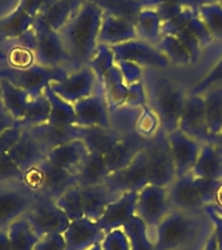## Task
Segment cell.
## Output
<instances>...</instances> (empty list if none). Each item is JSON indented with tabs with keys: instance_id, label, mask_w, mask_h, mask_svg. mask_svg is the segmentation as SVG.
Segmentation results:
<instances>
[{
	"instance_id": "6da1fadb",
	"label": "cell",
	"mask_w": 222,
	"mask_h": 250,
	"mask_svg": "<svg viewBox=\"0 0 222 250\" xmlns=\"http://www.w3.org/2000/svg\"><path fill=\"white\" fill-rule=\"evenodd\" d=\"M104 11L97 4L86 0L68 22L58 30L61 42L70 59L72 72L86 66L95 54Z\"/></svg>"
},
{
	"instance_id": "7a4b0ae2",
	"label": "cell",
	"mask_w": 222,
	"mask_h": 250,
	"mask_svg": "<svg viewBox=\"0 0 222 250\" xmlns=\"http://www.w3.org/2000/svg\"><path fill=\"white\" fill-rule=\"evenodd\" d=\"M157 70L152 68L144 69L143 81L147 89L148 104L157 113L161 128L170 133L178 129L187 94L181 86Z\"/></svg>"
},
{
	"instance_id": "3957f363",
	"label": "cell",
	"mask_w": 222,
	"mask_h": 250,
	"mask_svg": "<svg viewBox=\"0 0 222 250\" xmlns=\"http://www.w3.org/2000/svg\"><path fill=\"white\" fill-rule=\"evenodd\" d=\"M221 187L222 181L198 179L191 173L177 177L167 188L171 210L186 211L191 214L203 212L204 207L216 203Z\"/></svg>"
},
{
	"instance_id": "277c9868",
	"label": "cell",
	"mask_w": 222,
	"mask_h": 250,
	"mask_svg": "<svg viewBox=\"0 0 222 250\" xmlns=\"http://www.w3.org/2000/svg\"><path fill=\"white\" fill-rule=\"evenodd\" d=\"M198 214L170 210L153 230L155 250H177L196 238L200 230Z\"/></svg>"
},
{
	"instance_id": "5b68a950",
	"label": "cell",
	"mask_w": 222,
	"mask_h": 250,
	"mask_svg": "<svg viewBox=\"0 0 222 250\" xmlns=\"http://www.w3.org/2000/svg\"><path fill=\"white\" fill-rule=\"evenodd\" d=\"M68 76L69 70L65 66H44L37 62L25 68H0V78L25 90L30 99L40 97L47 86L54 82L64 81Z\"/></svg>"
},
{
	"instance_id": "8992f818",
	"label": "cell",
	"mask_w": 222,
	"mask_h": 250,
	"mask_svg": "<svg viewBox=\"0 0 222 250\" xmlns=\"http://www.w3.org/2000/svg\"><path fill=\"white\" fill-rule=\"evenodd\" d=\"M144 151L147 155L148 184L165 188L170 187L177 176L171 159L167 133L163 128L160 129L155 136L148 138Z\"/></svg>"
},
{
	"instance_id": "52a82bcc",
	"label": "cell",
	"mask_w": 222,
	"mask_h": 250,
	"mask_svg": "<svg viewBox=\"0 0 222 250\" xmlns=\"http://www.w3.org/2000/svg\"><path fill=\"white\" fill-rule=\"evenodd\" d=\"M23 216L39 237L50 233H64L70 224L68 216L57 206L56 199L43 193H35L33 202Z\"/></svg>"
},
{
	"instance_id": "ba28073f",
	"label": "cell",
	"mask_w": 222,
	"mask_h": 250,
	"mask_svg": "<svg viewBox=\"0 0 222 250\" xmlns=\"http://www.w3.org/2000/svg\"><path fill=\"white\" fill-rule=\"evenodd\" d=\"M25 184L34 193H43L54 199L78 185L75 173L56 167L47 160L25 173Z\"/></svg>"
},
{
	"instance_id": "9c48e42d",
	"label": "cell",
	"mask_w": 222,
	"mask_h": 250,
	"mask_svg": "<svg viewBox=\"0 0 222 250\" xmlns=\"http://www.w3.org/2000/svg\"><path fill=\"white\" fill-rule=\"evenodd\" d=\"M170 210L167 188L147 184L138 191L135 215L143 220L151 233Z\"/></svg>"
},
{
	"instance_id": "30bf717a",
	"label": "cell",
	"mask_w": 222,
	"mask_h": 250,
	"mask_svg": "<svg viewBox=\"0 0 222 250\" xmlns=\"http://www.w3.org/2000/svg\"><path fill=\"white\" fill-rule=\"evenodd\" d=\"M33 27L37 34L35 62L44 66H64V64L70 65V59L66 54L58 31L48 26L38 16L35 17Z\"/></svg>"
},
{
	"instance_id": "8fae6325",
	"label": "cell",
	"mask_w": 222,
	"mask_h": 250,
	"mask_svg": "<svg viewBox=\"0 0 222 250\" xmlns=\"http://www.w3.org/2000/svg\"><path fill=\"white\" fill-rule=\"evenodd\" d=\"M35 193L25 183H0V228L25 215Z\"/></svg>"
},
{
	"instance_id": "7c38bea8",
	"label": "cell",
	"mask_w": 222,
	"mask_h": 250,
	"mask_svg": "<svg viewBox=\"0 0 222 250\" xmlns=\"http://www.w3.org/2000/svg\"><path fill=\"white\" fill-rule=\"evenodd\" d=\"M114 55L116 62H131L138 65L152 69H166L170 65V62L164 56L156 46H152L149 43L140 41V39H132L129 42L120 43L116 46L111 47Z\"/></svg>"
},
{
	"instance_id": "4fadbf2b",
	"label": "cell",
	"mask_w": 222,
	"mask_h": 250,
	"mask_svg": "<svg viewBox=\"0 0 222 250\" xmlns=\"http://www.w3.org/2000/svg\"><path fill=\"white\" fill-rule=\"evenodd\" d=\"M104 184L116 197L129 191H139L142 188L146 187L148 184V172L147 155L144 148L128 167L111 173Z\"/></svg>"
},
{
	"instance_id": "5bb4252c",
	"label": "cell",
	"mask_w": 222,
	"mask_h": 250,
	"mask_svg": "<svg viewBox=\"0 0 222 250\" xmlns=\"http://www.w3.org/2000/svg\"><path fill=\"white\" fill-rule=\"evenodd\" d=\"M178 129L199 142H210L205 113V101L203 94H187Z\"/></svg>"
},
{
	"instance_id": "9a60e30c",
	"label": "cell",
	"mask_w": 222,
	"mask_h": 250,
	"mask_svg": "<svg viewBox=\"0 0 222 250\" xmlns=\"http://www.w3.org/2000/svg\"><path fill=\"white\" fill-rule=\"evenodd\" d=\"M99 81L96 74L93 73L90 66L86 65L74 72H70L64 81L51 83V89L64 101L74 104L78 101L92 95Z\"/></svg>"
},
{
	"instance_id": "2e32d148",
	"label": "cell",
	"mask_w": 222,
	"mask_h": 250,
	"mask_svg": "<svg viewBox=\"0 0 222 250\" xmlns=\"http://www.w3.org/2000/svg\"><path fill=\"white\" fill-rule=\"evenodd\" d=\"M73 105L75 111V126L112 128L108 102L100 82L92 95L78 101Z\"/></svg>"
},
{
	"instance_id": "e0dca14e",
	"label": "cell",
	"mask_w": 222,
	"mask_h": 250,
	"mask_svg": "<svg viewBox=\"0 0 222 250\" xmlns=\"http://www.w3.org/2000/svg\"><path fill=\"white\" fill-rule=\"evenodd\" d=\"M167 140L170 146L171 159L174 163L175 176L182 177L191 173L198 160L202 142L187 136L186 133L181 132L179 129L167 133Z\"/></svg>"
},
{
	"instance_id": "ac0fdd59",
	"label": "cell",
	"mask_w": 222,
	"mask_h": 250,
	"mask_svg": "<svg viewBox=\"0 0 222 250\" xmlns=\"http://www.w3.org/2000/svg\"><path fill=\"white\" fill-rule=\"evenodd\" d=\"M147 141V138L139 136L136 132H130L121 137V140L104 155L109 175L128 167L135 159V156L146 147Z\"/></svg>"
},
{
	"instance_id": "d6986e66",
	"label": "cell",
	"mask_w": 222,
	"mask_h": 250,
	"mask_svg": "<svg viewBox=\"0 0 222 250\" xmlns=\"http://www.w3.org/2000/svg\"><path fill=\"white\" fill-rule=\"evenodd\" d=\"M136 198L138 191H129L118 195L114 201L109 203L104 214L96 222L99 228L104 230L105 233L117 228H124L135 215Z\"/></svg>"
},
{
	"instance_id": "ffe728a7",
	"label": "cell",
	"mask_w": 222,
	"mask_h": 250,
	"mask_svg": "<svg viewBox=\"0 0 222 250\" xmlns=\"http://www.w3.org/2000/svg\"><path fill=\"white\" fill-rule=\"evenodd\" d=\"M104 234L105 232L99 228L96 222L87 218L72 220L62 233L65 240V250H87L91 246L100 244Z\"/></svg>"
},
{
	"instance_id": "44dd1931",
	"label": "cell",
	"mask_w": 222,
	"mask_h": 250,
	"mask_svg": "<svg viewBox=\"0 0 222 250\" xmlns=\"http://www.w3.org/2000/svg\"><path fill=\"white\" fill-rule=\"evenodd\" d=\"M136 38L138 35H136L134 22L120 16L104 12L100 31H99V38H97L99 44L112 47Z\"/></svg>"
},
{
	"instance_id": "7402d4cb",
	"label": "cell",
	"mask_w": 222,
	"mask_h": 250,
	"mask_svg": "<svg viewBox=\"0 0 222 250\" xmlns=\"http://www.w3.org/2000/svg\"><path fill=\"white\" fill-rule=\"evenodd\" d=\"M9 156L25 173L46 160L47 152L29 129H23L21 138L8 151Z\"/></svg>"
},
{
	"instance_id": "603a6c76",
	"label": "cell",
	"mask_w": 222,
	"mask_h": 250,
	"mask_svg": "<svg viewBox=\"0 0 222 250\" xmlns=\"http://www.w3.org/2000/svg\"><path fill=\"white\" fill-rule=\"evenodd\" d=\"M87 154L89 150L86 145L78 138L50 150L47 152L46 160L56 167L75 173Z\"/></svg>"
},
{
	"instance_id": "cb8c5ba5",
	"label": "cell",
	"mask_w": 222,
	"mask_h": 250,
	"mask_svg": "<svg viewBox=\"0 0 222 250\" xmlns=\"http://www.w3.org/2000/svg\"><path fill=\"white\" fill-rule=\"evenodd\" d=\"M78 129H79V140L83 141L89 152L103 156L124 136L113 128L78 126Z\"/></svg>"
},
{
	"instance_id": "d4e9b609",
	"label": "cell",
	"mask_w": 222,
	"mask_h": 250,
	"mask_svg": "<svg viewBox=\"0 0 222 250\" xmlns=\"http://www.w3.org/2000/svg\"><path fill=\"white\" fill-rule=\"evenodd\" d=\"M27 129L38 140L39 144L42 145V147L46 150V152L57 147V146H61L66 142L79 138V129L75 125L55 126V125H50L46 123V124L37 125V126Z\"/></svg>"
},
{
	"instance_id": "484cf974",
	"label": "cell",
	"mask_w": 222,
	"mask_h": 250,
	"mask_svg": "<svg viewBox=\"0 0 222 250\" xmlns=\"http://www.w3.org/2000/svg\"><path fill=\"white\" fill-rule=\"evenodd\" d=\"M82 193V206H83V215L85 218L97 222L104 214L105 208L109 203L117 198L113 195L105 184L92 185V187L81 188Z\"/></svg>"
},
{
	"instance_id": "4316f807",
	"label": "cell",
	"mask_w": 222,
	"mask_h": 250,
	"mask_svg": "<svg viewBox=\"0 0 222 250\" xmlns=\"http://www.w3.org/2000/svg\"><path fill=\"white\" fill-rule=\"evenodd\" d=\"M191 175L198 179L222 181V152L210 142L202 144L198 160Z\"/></svg>"
},
{
	"instance_id": "83f0119b",
	"label": "cell",
	"mask_w": 222,
	"mask_h": 250,
	"mask_svg": "<svg viewBox=\"0 0 222 250\" xmlns=\"http://www.w3.org/2000/svg\"><path fill=\"white\" fill-rule=\"evenodd\" d=\"M134 25L138 39L152 46H157L163 38V20L153 5H146L142 8L136 15Z\"/></svg>"
},
{
	"instance_id": "f1b7e54d",
	"label": "cell",
	"mask_w": 222,
	"mask_h": 250,
	"mask_svg": "<svg viewBox=\"0 0 222 250\" xmlns=\"http://www.w3.org/2000/svg\"><path fill=\"white\" fill-rule=\"evenodd\" d=\"M75 175H77L78 187L81 188L104 184L109 176L104 156L89 152L85 159L82 160Z\"/></svg>"
},
{
	"instance_id": "f546056e",
	"label": "cell",
	"mask_w": 222,
	"mask_h": 250,
	"mask_svg": "<svg viewBox=\"0 0 222 250\" xmlns=\"http://www.w3.org/2000/svg\"><path fill=\"white\" fill-rule=\"evenodd\" d=\"M34 21L35 17L17 5L15 11L0 19V39H18L33 29Z\"/></svg>"
},
{
	"instance_id": "4dcf8cb0",
	"label": "cell",
	"mask_w": 222,
	"mask_h": 250,
	"mask_svg": "<svg viewBox=\"0 0 222 250\" xmlns=\"http://www.w3.org/2000/svg\"><path fill=\"white\" fill-rule=\"evenodd\" d=\"M44 95L51 104L50 116L47 124L55 126H72L75 125V111L74 105L60 98L48 85L44 89Z\"/></svg>"
},
{
	"instance_id": "1f68e13d",
	"label": "cell",
	"mask_w": 222,
	"mask_h": 250,
	"mask_svg": "<svg viewBox=\"0 0 222 250\" xmlns=\"http://www.w3.org/2000/svg\"><path fill=\"white\" fill-rule=\"evenodd\" d=\"M0 91H1V103L4 107L15 117L16 123L21 120L30 101L29 94L3 78H0Z\"/></svg>"
},
{
	"instance_id": "d6a6232c",
	"label": "cell",
	"mask_w": 222,
	"mask_h": 250,
	"mask_svg": "<svg viewBox=\"0 0 222 250\" xmlns=\"http://www.w3.org/2000/svg\"><path fill=\"white\" fill-rule=\"evenodd\" d=\"M100 83L104 90L107 102H108L109 111L125 104L126 97H128V85L122 80V76L117 65L113 66L112 69H109L104 74Z\"/></svg>"
},
{
	"instance_id": "836d02e7",
	"label": "cell",
	"mask_w": 222,
	"mask_h": 250,
	"mask_svg": "<svg viewBox=\"0 0 222 250\" xmlns=\"http://www.w3.org/2000/svg\"><path fill=\"white\" fill-rule=\"evenodd\" d=\"M205 113L210 138L222 129V83L210 86L204 93Z\"/></svg>"
},
{
	"instance_id": "e575fe53",
	"label": "cell",
	"mask_w": 222,
	"mask_h": 250,
	"mask_svg": "<svg viewBox=\"0 0 222 250\" xmlns=\"http://www.w3.org/2000/svg\"><path fill=\"white\" fill-rule=\"evenodd\" d=\"M8 234L13 250H34L38 244L39 236L31 228L25 216L16 219L8 227Z\"/></svg>"
},
{
	"instance_id": "d590c367",
	"label": "cell",
	"mask_w": 222,
	"mask_h": 250,
	"mask_svg": "<svg viewBox=\"0 0 222 250\" xmlns=\"http://www.w3.org/2000/svg\"><path fill=\"white\" fill-rule=\"evenodd\" d=\"M124 230L128 236L131 250H155L152 233L139 216L134 215L124 227Z\"/></svg>"
},
{
	"instance_id": "8d00e7d4",
	"label": "cell",
	"mask_w": 222,
	"mask_h": 250,
	"mask_svg": "<svg viewBox=\"0 0 222 250\" xmlns=\"http://www.w3.org/2000/svg\"><path fill=\"white\" fill-rule=\"evenodd\" d=\"M51 104L44 93L40 97L35 98V99H30L27 108L25 111V115L21 120L16 123V125H18L22 129L33 128L37 125L46 124L48 121V116H50Z\"/></svg>"
},
{
	"instance_id": "74e56055",
	"label": "cell",
	"mask_w": 222,
	"mask_h": 250,
	"mask_svg": "<svg viewBox=\"0 0 222 250\" xmlns=\"http://www.w3.org/2000/svg\"><path fill=\"white\" fill-rule=\"evenodd\" d=\"M156 47L169 60L170 64H175V65L192 64L188 51L186 50V47L183 46V43L179 41L177 35H163V38Z\"/></svg>"
},
{
	"instance_id": "f35d334b",
	"label": "cell",
	"mask_w": 222,
	"mask_h": 250,
	"mask_svg": "<svg viewBox=\"0 0 222 250\" xmlns=\"http://www.w3.org/2000/svg\"><path fill=\"white\" fill-rule=\"evenodd\" d=\"M198 16L205 23L213 37L214 42L222 43V5L217 1H210L196 8Z\"/></svg>"
},
{
	"instance_id": "ab89813d",
	"label": "cell",
	"mask_w": 222,
	"mask_h": 250,
	"mask_svg": "<svg viewBox=\"0 0 222 250\" xmlns=\"http://www.w3.org/2000/svg\"><path fill=\"white\" fill-rule=\"evenodd\" d=\"M140 108H132L124 104L118 108L111 109V126L116 129L121 134H128L130 132H135V124L139 117Z\"/></svg>"
},
{
	"instance_id": "60d3db41",
	"label": "cell",
	"mask_w": 222,
	"mask_h": 250,
	"mask_svg": "<svg viewBox=\"0 0 222 250\" xmlns=\"http://www.w3.org/2000/svg\"><path fill=\"white\" fill-rule=\"evenodd\" d=\"M72 15H73V11L70 9L69 4L66 3L65 0H56L50 7L43 9L38 15V17H40L54 30L58 31L68 22V20L70 19Z\"/></svg>"
},
{
	"instance_id": "b9f144b4",
	"label": "cell",
	"mask_w": 222,
	"mask_h": 250,
	"mask_svg": "<svg viewBox=\"0 0 222 250\" xmlns=\"http://www.w3.org/2000/svg\"><path fill=\"white\" fill-rule=\"evenodd\" d=\"M57 206L64 211V214L68 216L70 222L77 219L85 218L83 215V206H82V193L81 187L70 188L68 190L56 199Z\"/></svg>"
},
{
	"instance_id": "7bdbcfd3",
	"label": "cell",
	"mask_w": 222,
	"mask_h": 250,
	"mask_svg": "<svg viewBox=\"0 0 222 250\" xmlns=\"http://www.w3.org/2000/svg\"><path fill=\"white\" fill-rule=\"evenodd\" d=\"M114 65H116V60L112 48L105 44H97L95 54L87 64V66H90L93 70V73L96 74L99 82H101L104 74Z\"/></svg>"
},
{
	"instance_id": "ee69618b",
	"label": "cell",
	"mask_w": 222,
	"mask_h": 250,
	"mask_svg": "<svg viewBox=\"0 0 222 250\" xmlns=\"http://www.w3.org/2000/svg\"><path fill=\"white\" fill-rule=\"evenodd\" d=\"M161 129L160 119L157 113L147 104L140 108V113L135 124V132L144 138H151Z\"/></svg>"
},
{
	"instance_id": "f6af8a7d",
	"label": "cell",
	"mask_w": 222,
	"mask_h": 250,
	"mask_svg": "<svg viewBox=\"0 0 222 250\" xmlns=\"http://www.w3.org/2000/svg\"><path fill=\"white\" fill-rule=\"evenodd\" d=\"M0 183H25V172L8 152L0 154Z\"/></svg>"
},
{
	"instance_id": "bcb514c9",
	"label": "cell",
	"mask_w": 222,
	"mask_h": 250,
	"mask_svg": "<svg viewBox=\"0 0 222 250\" xmlns=\"http://www.w3.org/2000/svg\"><path fill=\"white\" fill-rule=\"evenodd\" d=\"M103 250H131L130 242L124 228H117L107 232L100 242Z\"/></svg>"
},
{
	"instance_id": "7dc6e473",
	"label": "cell",
	"mask_w": 222,
	"mask_h": 250,
	"mask_svg": "<svg viewBox=\"0 0 222 250\" xmlns=\"http://www.w3.org/2000/svg\"><path fill=\"white\" fill-rule=\"evenodd\" d=\"M125 104L132 108H142L148 104L147 89H146V83L143 80L128 86V97H126Z\"/></svg>"
},
{
	"instance_id": "c3c4849f",
	"label": "cell",
	"mask_w": 222,
	"mask_h": 250,
	"mask_svg": "<svg viewBox=\"0 0 222 250\" xmlns=\"http://www.w3.org/2000/svg\"><path fill=\"white\" fill-rule=\"evenodd\" d=\"M116 65L120 70L122 80L128 86L142 81L144 78V68L131 62H116Z\"/></svg>"
},
{
	"instance_id": "681fc988",
	"label": "cell",
	"mask_w": 222,
	"mask_h": 250,
	"mask_svg": "<svg viewBox=\"0 0 222 250\" xmlns=\"http://www.w3.org/2000/svg\"><path fill=\"white\" fill-rule=\"evenodd\" d=\"M186 29H188V30L192 33V35L198 39V42L200 43V46H202L203 48L210 46V44L214 42L213 37H212V34L209 33V30H208V27L205 26V23L203 22L202 19H200L198 15L194 16V17L188 21Z\"/></svg>"
},
{
	"instance_id": "f907efd6",
	"label": "cell",
	"mask_w": 222,
	"mask_h": 250,
	"mask_svg": "<svg viewBox=\"0 0 222 250\" xmlns=\"http://www.w3.org/2000/svg\"><path fill=\"white\" fill-rule=\"evenodd\" d=\"M222 83V59L214 65V68L203 78L202 81L198 82L196 85L191 89V94H203L205 90H208L210 86Z\"/></svg>"
},
{
	"instance_id": "816d5d0a",
	"label": "cell",
	"mask_w": 222,
	"mask_h": 250,
	"mask_svg": "<svg viewBox=\"0 0 222 250\" xmlns=\"http://www.w3.org/2000/svg\"><path fill=\"white\" fill-rule=\"evenodd\" d=\"M178 37V39L181 42L183 43V46L186 47V50L188 51V54L191 56V60L192 62H196L200 58V55H202V50L203 47L200 46V43L198 42V39L195 38L192 33H191L188 29H182V30H179L177 34H174Z\"/></svg>"
},
{
	"instance_id": "f5cc1de1",
	"label": "cell",
	"mask_w": 222,
	"mask_h": 250,
	"mask_svg": "<svg viewBox=\"0 0 222 250\" xmlns=\"http://www.w3.org/2000/svg\"><path fill=\"white\" fill-rule=\"evenodd\" d=\"M8 60L11 62V66H16V68H25L35 62L34 52L23 47H16L15 50H12L8 54Z\"/></svg>"
},
{
	"instance_id": "db71d44e",
	"label": "cell",
	"mask_w": 222,
	"mask_h": 250,
	"mask_svg": "<svg viewBox=\"0 0 222 250\" xmlns=\"http://www.w3.org/2000/svg\"><path fill=\"white\" fill-rule=\"evenodd\" d=\"M34 250H65V240L62 233H50L39 238Z\"/></svg>"
},
{
	"instance_id": "11a10c76",
	"label": "cell",
	"mask_w": 222,
	"mask_h": 250,
	"mask_svg": "<svg viewBox=\"0 0 222 250\" xmlns=\"http://www.w3.org/2000/svg\"><path fill=\"white\" fill-rule=\"evenodd\" d=\"M22 130L23 129L21 126L15 125V126L7 129L5 132L0 134V154L8 152L18 142L21 134H22Z\"/></svg>"
},
{
	"instance_id": "9f6ffc18",
	"label": "cell",
	"mask_w": 222,
	"mask_h": 250,
	"mask_svg": "<svg viewBox=\"0 0 222 250\" xmlns=\"http://www.w3.org/2000/svg\"><path fill=\"white\" fill-rule=\"evenodd\" d=\"M44 3H46V0H19L18 7L22 8L23 11L33 17H37L39 12L42 11Z\"/></svg>"
},
{
	"instance_id": "6f0895ef",
	"label": "cell",
	"mask_w": 222,
	"mask_h": 250,
	"mask_svg": "<svg viewBox=\"0 0 222 250\" xmlns=\"http://www.w3.org/2000/svg\"><path fill=\"white\" fill-rule=\"evenodd\" d=\"M15 117L12 116L11 112L4 107L3 103H0V134L3 132H5L7 129L15 126Z\"/></svg>"
},
{
	"instance_id": "680465c9",
	"label": "cell",
	"mask_w": 222,
	"mask_h": 250,
	"mask_svg": "<svg viewBox=\"0 0 222 250\" xmlns=\"http://www.w3.org/2000/svg\"><path fill=\"white\" fill-rule=\"evenodd\" d=\"M0 250H13L8 234V228H0Z\"/></svg>"
},
{
	"instance_id": "91938a15",
	"label": "cell",
	"mask_w": 222,
	"mask_h": 250,
	"mask_svg": "<svg viewBox=\"0 0 222 250\" xmlns=\"http://www.w3.org/2000/svg\"><path fill=\"white\" fill-rule=\"evenodd\" d=\"M210 144L213 145L214 147L222 152V129L217 133V134L212 136V138H210Z\"/></svg>"
},
{
	"instance_id": "94428289",
	"label": "cell",
	"mask_w": 222,
	"mask_h": 250,
	"mask_svg": "<svg viewBox=\"0 0 222 250\" xmlns=\"http://www.w3.org/2000/svg\"><path fill=\"white\" fill-rule=\"evenodd\" d=\"M65 1L69 4L70 9H72L74 13V12H77L78 9H79V8H81L82 5L85 4L86 0H65Z\"/></svg>"
},
{
	"instance_id": "6125c7cd",
	"label": "cell",
	"mask_w": 222,
	"mask_h": 250,
	"mask_svg": "<svg viewBox=\"0 0 222 250\" xmlns=\"http://www.w3.org/2000/svg\"><path fill=\"white\" fill-rule=\"evenodd\" d=\"M7 60H8V54L0 50V62H7Z\"/></svg>"
},
{
	"instance_id": "be15d7a7",
	"label": "cell",
	"mask_w": 222,
	"mask_h": 250,
	"mask_svg": "<svg viewBox=\"0 0 222 250\" xmlns=\"http://www.w3.org/2000/svg\"><path fill=\"white\" fill-rule=\"evenodd\" d=\"M87 250H103V249H101L100 244H96V245L91 246V248H90V249H87Z\"/></svg>"
},
{
	"instance_id": "e7e4bbea",
	"label": "cell",
	"mask_w": 222,
	"mask_h": 250,
	"mask_svg": "<svg viewBox=\"0 0 222 250\" xmlns=\"http://www.w3.org/2000/svg\"><path fill=\"white\" fill-rule=\"evenodd\" d=\"M216 1H217L218 4H221V5H222V0H216Z\"/></svg>"
},
{
	"instance_id": "03108f58",
	"label": "cell",
	"mask_w": 222,
	"mask_h": 250,
	"mask_svg": "<svg viewBox=\"0 0 222 250\" xmlns=\"http://www.w3.org/2000/svg\"><path fill=\"white\" fill-rule=\"evenodd\" d=\"M0 103H1V91H0Z\"/></svg>"
}]
</instances>
